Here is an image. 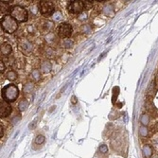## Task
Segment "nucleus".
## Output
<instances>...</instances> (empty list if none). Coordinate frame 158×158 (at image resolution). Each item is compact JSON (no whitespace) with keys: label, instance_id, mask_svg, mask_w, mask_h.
<instances>
[{"label":"nucleus","instance_id":"1","mask_svg":"<svg viewBox=\"0 0 158 158\" xmlns=\"http://www.w3.org/2000/svg\"><path fill=\"white\" fill-rule=\"evenodd\" d=\"M9 15L17 23H25L28 19V11L20 5H15L9 8Z\"/></svg>","mask_w":158,"mask_h":158},{"label":"nucleus","instance_id":"2","mask_svg":"<svg viewBox=\"0 0 158 158\" xmlns=\"http://www.w3.org/2000/svg\"><path fill=\"white\" fill-rule=\"evenodd\" d=\"M1 95L3 101L7 102H14L17 99L19 96V90L15 84H8L3 87Z\"/></svg>","mask_w":158,"mask_h":158},{"label":"nucleus","instance_id":"3","mask_svg":"<svg viewBox=\"0 0 158 158\" xmlns=\"http://www.w3.org/2000/svg\"><path fill=\"white\" fill-rule=\"evenodd\" d=\"M1 28L6 33L12 34L17 30L18 23L16 22L11 15H5L1 19Z\"/></svg>","mask_w":158,"mask_h":158},{"label":"nucleus","instance_id":"4","mask_svg":"<svg viewBox=\"0 0 158 158\" xmlns=\"http://www.w3.org/2000/svg\"><path fill=\"white\" fill-rule=\"evenodd\" d=\"M38 11L45 17H47V16L54 14L55 5L52 1H41L38 4Z\"/></svg>","mask_w":158,"mask_h":158},{"label":"nucleus","instance_id":"5","mask_svg":"<svg viewBox=\"0 0 158 158\" xmlns=\"http://www.w3.org/2000/svg\"><path fill=\"white\" fill-rule=\"evenodd\" d=\"M72 34V27L68 23H62L57 28V35L61 39H68Z\"/></svg>","mask_w":158,"mask_h":158},{"label":"nucleus","instance_id":"6","mask_svg":"<svg viewBox=\"0 0 158 158\" xmlns=\"http://www.w3.org/2000/svg\"><path fill=\"white\" fill-rule=\"evenodd\" d=\"M18 49L25 55H30L33 51V45L28 39H20L18 41Z\"/></svg>","mask_w":158,"mask_h":158},{"label":"nucleus","instance_id":"7","mask_svg":"<svg viewBox=\"0 0 158 158\" xmlns=\"http://www.w3.org/2000/svg\"><path fill=\"white\" fill-rule=\"evenodd\" d=\"M68 11L74 14H80L84 11L83 1H71L68 4Z\"/></svg>","mask_w":158,"mask_h":158},{"label":"nucleus","instance_id":"8","mask_svg":"<svg viewBox=\"0 0 158 158\" xmlns=\"http://www.w3.org/2000/svg\"><path fill=\"white\" fill-rule=\"evenodd\" d=\"M12 111L11 106L9 104V102L5 101H1L0 102V117H7L11 115V113Z\"/></svg>","mask_w":158,"mask_h":158},{"label":"nucleus","instance_id":"9","mask_svg":"<svg viewBox=\"0 0 158 158\" xmlns=\"http://www.w3.org/2000/svg\"><path fill=\"white\" fill-rule=\"evenodd\" d=\"M54 28V23L52 21L49 20H45L42 22L41 24V30L44 32V33H49V32L53 30Z\"/></svg>","mask_w":158,"mask_h":158},{"label":"nucleus","instance_id":"10","mask_svg":"<svg viewBox=\"0 0 158 158\" xmlns=\"http://www.w3.org/2000/svg\"><path fill=\"white\" fill-rule=\"evenodd\" d=\"M12 52V47L8 43H4L1 46V55L2 56H6L8 57L11 54Z\"/></svg>","mask_w":158,"mask_h":158},{"label":"nucleus","instance_id":"11","mask_svg":"<svg viewBox=\"0 0 158 158\" xmlns=\"http://www.w3.org/2000/svg\"><path fill=\"white\" fill-rule=\"evenodd\" d=\"M51 68H52V65H51L49 61H44V62H42L40 64V71L43 73L50 72Z\"/></svg>","mask_w":158,"mask_h":158},{"label":"nucleus","instance_id":"12","mask_svg":"<svg viewBox=\"0 0 158 158\" xmlns=\"http://www.w3.org/2000/svg\"><path fill=\"white\" fill-rule=\"evenodd\" d=\"M142 153L145 158H151L153 156V148L150 145H145L142 148Z\"/></svg>","mask_w":158,"mask_h":158},{"label":"nucleus","instance_id":"13","mask_svg":"<svg viewBox=\"0 0 158 158\" xmlns=\"http://www.w3.org/2000/svg\"><path fill=\"white\" fill-rule=\"evenodd\" d=\"M28 101L27 99H22V101L18 103V109L20 112H25L28 108Z\"/></svg>","mask_w":158,"mask_h":158},{"label":"nucleus","instance_id":"14","mask_svg":"<svg viewBox=\"0 0 158 158\" xmlns=\"http://www.w3.org/2000/svg\"><path fill=\"white\" fill-rule=\"evenodd\" d=\"M33 87H34V84L32 82H28L26 84H24V87H23V92L26 93V94H30V93L32 92V90H33Z\"/></svg>","mask_w":158,"mask_h":158},{"label":"nucleus","instance_id":"15","mask_svg":"<svg viewBox=\"0 0 158 158\" xmlns=\"http://www.w3.org/2000/svg\"><path fill=\"white\" fill-rule=\"evenodd\" d=\"M30 77L32 80H34V82H38V80H40L41 79V71L38 69H35V70H32V72L30 74Z\"/></svg>","mask_w":158,"mask_h":158},{"label":"nucleus","instance_id":"16","mask_svg":"<svg viewBox=\"0 0 158 158\" xmlns=\"http://www.w3.org/2000/svg\"><path fill=\"white\" fill-rule=\"evenodd\" d=\"M6 77H7V79L9 80H11V82H14V80H15L16 79H17L18 75H17V73L14 71V70H9V71H8Z\"/></svg>","mask_w":158,"mask_h":158},{"label":"nucleus","instance_id":"17","mask_svg":"<svg viewBox=\"0 0 158 158\" xmlns=\"http://www.w3.org/2000/svg\"><path fill=\"white\" fill-rule=\"evenodd\" d=\"M45 55L48 58H52L55 55V51H54V49L51 47H47L45 49Z\"/></svg>","mask_w":158,"mask_h":158},{"label":"nucleus","instance_id":"18","mask_svg":"<svg viewBox=\"0 0 158 158\" xmlns=\"http://www.w3.org/2000/svg\"><path fill=\"white\" fill-rule=\"evenodd\" d=\"M149 121H150L149 115H142V117H141V118H140V122L142 123L143 126H146V125L149 123Z\"/></svg>","mask_w":158,"mask_h":158},{"label":"nucleus","instance_id":"19","mask_svg":"<svg viewBox=\"0 0 158 158\" xmlns=\"http://www.w3.org/2000/svg\"><path fill=\"white\" fill-rule=\"evenodd\" d=\"M139 134H140L141 136H143V137L147 136V134H148V129L146 128V126H143V125H142V126L139 128Z\"/></svg>","mask_w":158,"mask_h":158},{"label":"nucleus","instance_id":"20","mask_svg":"<svg viewBox=\"0 0 158 158\" xmlns=\"http://www.w3.org/2000/svg\"><path fill=\"white\" fill-rule=\"evenodd\" d=\"M45 142V137L43 135H37V137L35 138V143L38 145H41Z\"/></svg>","mask_w":158,"mask_h":158},{"label":"nucleus","instance_id":"21","mask_svg":"<svg viewBox=\"0 0 158 158\" xmlns=\"http://www.w3.org/2000/svg\"><path fill=\"white\" fill-rule=\"evenodd\" d=\"M83 5H84V11L85 9H90L92 8V2L91 1H83Z\"/></svg>","mask_w":158,"mask_h":158},{"label":"nucleus","instance_id":"22","mask_svg":"<svg viewBox=\"0 0 158 158\" xmlns=\"http://www.w3.org/2000/svg\"><path fill=\"white\" fill-rule=\"evenodd\" d=\"M72 44H73V43H72V42L70 41L69 39H65V40L63 41V47H66V48H68V47H71Z\"/></svg>","mask_w":158,"mask_h":158},{"label":"nucleus","instance_id":"23","mask_svg":"<svg viewBox=\"0 0 158 158\" xmlns=\"http://www.w3.org/2000/svg\"><path fill=\"white\" fill-rule=\"evenodd\" d=\"M99 151H101V153H106L108 151V148L106 145H101V147H99Z\"/></svg>","mask_w":158,"mask_h":158},{"label":"nucleus","instance_id":"24","mask_svg":"<svg viewBox=\"0 0 158 158\" xmlns=\"http://www.w3.org/2000/svg\"><path fill=\"white\" fill-rule=\"evenodd\" d=\"M5 69H6L5 63H3L2 61H1V62H0V72H1V73H3V72L5 71Z\"/></svg>","mask_w":158,"mask_h":158},{"label":"nucleus","instance_id":"25","mask_svg":"<svg viewBox=\"0 0 158 158\" xmlns=\"http://www.w3.org/2000/svg\"><path fill=\"white\" fill-rule=\"evenodd\" d=\"M0 130H1V133H0V137H3V135H4V129H3L2 125H1V128H0Z\"/></svg>","mask_w":158,"mask_h":158},{"label":"nucleus","instance_id":"26","mask_svg":"<svg viewBox=\"0 0 158 158\" xmlns=\"http://www.w3.org/2000/svg\"><path fill=\"white\" fill-rule=\"evenodd\" d=\"M71 102L73 103V104H75V103L77 102L76 101V97H72V101Z\"/></svg>","mask_w":158,"mask_h":158}]
</instances>
